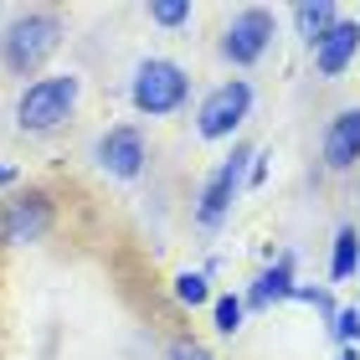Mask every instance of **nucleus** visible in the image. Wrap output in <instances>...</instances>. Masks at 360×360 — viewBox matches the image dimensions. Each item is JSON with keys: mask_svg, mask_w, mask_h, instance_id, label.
<instances>
[{"mask_svg": "<svg viewBox=\"0 0 360 360\" xmlns=\"http://www.w3.org/2000/svg\"><path fill=\"white\" fill-rule=\"evenodd\" d=\"M62 37H68V26H62L57 11L46 6H31V11H15L6 26H0V68L11 77H41V68L57 57Z\"/></svg>", "mask_w": 360, "mask_h": 360, "instance_id": "1", "label": "nucleus"}, {"mask_svg": "<svg viewBox=\"0 0 360 360\" xmlns=\"http://www.w3.org/2000/svg\"><path fill=\"white\" fill-rule=\"evenodd\" d=\"M77 98H83V77L77 72H41V77H31V83H21L15 108H11L15 134H31V139L57 134L77 113Z\"/></svg>", "mask_w": 360, "mask_h": 360, "instance_id": "2", "label": "nucleus"}, {"mask_svg": "<svg viewBox=\"0 0 360 360\" xmlns=\"http://www.w3.org/2000/svg\"><path fill=\"white\" fill-rule=\"evenodd\" d=\"M129 103L144 119H170L191 103V72L175 57H144L134 77H129Z\"/></svg>", "mask_w": 360, "mask_h": 360, "instance_id": "3", "label": "nucleus"}, {"mask_svg": "<svg viewBox=\"0 0 360 360\" xmlns=\"http://www.w3.org/2000/svg\"><path fill=\"white\" fill-rule=\"evenodd\" d=\"M248 165H252V144H232V155L206 175V186L195 191V226H201V232H217V226L232 217L237 195L248 186Z\"/></svg>", "mask_w": 360, "mask_h": 360, "instance_id": "4", "label": "nucleus"}, {"mask_svg": "<svg viewBox=\"0 0 360 360\" xmlns=\"http://www.w3.org/2000/svg\"><path fill=\"white\" fill-rule=\"evenodd\" d=\"M52 226H57V206H52V195L37 191V186L11 191L6 201H0V248H31V242H41Z\"/></svg>", "mask_w": 360, "mask_h": 360, "instance_id": "5", "label": "nucleus"}, {"mask_svg": "<svg viewBox=\"0 0 360 360\" xmlns=\"http://www.w3.org/2000/svg\"><path fill=\"white\" fill-rule=\"evenodd\" d=\"M252 113V83L248 77H226V83H217L201 103H195V134L201 139H232L242 124H248Z\"/></svg>", "mask_w": 360, "mask_h": 360, "instance_id": "6", "label": "nucleus"}, {"mask_svg": "<svg viewBox=\"0 0 360 360\" xmlns=\"http://www.w3.org/2000/svg\"><path fill=\"white\" fill-rule=\"evenodd\" d=\"M273 31H278L273 11H263V6H242L232 21L221 26L217 52H221L226 68H257V62L268 57V46H273Z\"/></svg>", "mask_w": 360, "mask_h": 360, "instance_id": "7", "label": "nucleus"}, {"mask_svg": "<svg viewBox=\"0 0 360 360\" xmlns=\"http://www.w3.org/2000/svg\"><path fill=\"white\" fill-rule=\"evenodd\" d=\"M93 160H98V170L113 175V180H139L144 165H150V144H144V134L134 124H113L93 139Z\"/></svg>", "mask_w": 360, "mask_h": 360, "instance_id": "8", "label": "nucleus"}, {"mask_svg": "<svg viewBox=\"0 0 360 360\" xmlns=\"http://www.w3.org/2000/svg\"><path fill=\"white\" fill-rule=\"evenodd\" d=\"M319 160L330 175H345L360 165V103L355 108H340L330 124H324V139H319Z\"/></svg>", "mask_w": 360, "mask_h": 360, "instance_id": "9", "label": "nucleus"}, {"mask_svg": "<svg viewBox=\"0 0 360 360\" xmlns=\"http://www.w3.org/2000/svg\"><path fill=\"white\" fill-rule=\"evenodd\" d=\"M309 52H314V72H319V77L350 72V62L360 57V21H345V15H340V21L324 31L314 46H309Z\"/></svg>", "mask_w": 360, "mask_h": 360, "instance_id": "10", "label": "nucleus"}, {"mask_svg": "<svg viewBox=\"0 0 360 360\" xmlns=\"http://www.w3.org/2000/svg\"><path fill=\"white\" fill-rule=\"evenodd\" d=\"M293 288H299V257H293V252H278L273 263L252 278V288H248V299H242V304L263 314V309H273V304H288Z\"/></svg>", "mask_w": 360, "mask_h": 360, "instance_id": "11", "label": "nucleus"}, {"mask_svg": "<svg viewBox=\"0 0 360 360\" xmlns=\"http://www.w3.org/2000/svg\"><path fill=\"white\" fill-rule=\"evenodd\" d=\"M355 273H360V226L345 221L330 242V283H345Z\"/></svg>", "mask_w": 360, "mask_h": 360, "instance_id": "12", "label": "nucleus"}, {"mask_svg": "<svg viewBox=\"0 0 360 360\" xmlns=\"http://www.w3.org/2000/svg\"><path fill=\"white\" fill-rule=\"evenodd\" d=\"M335 21H340V6H330V0H319V6H314V0L293 6V26H299V37H304L309 46H314V41H319Z\"/></svg>", "mask_w": 360, "mask_h": 360, "instance_id": "13", "label": "nucleus"}, {"mask_svg": "<svg viewBox=\"0 0 360 360\" xmlns=\"http://www.w3.org/2000/svg\"><path fill=\"white\" fill-rule=\"evenodd\" d=\"M170 293H175V304L201 309V304H211V278H206L201 268H180L175 283H170Z\"/></svg>", "mask_w": 360, "mask_h": 360, "instance_id": "14", "label": "nucleus"}, {"mask_svg": "<svg viewBox=\"0 0 360 360\" xmlns=\"http://www.w3.org/2000/svg\"><path fill=\"white\" fill-rule=\"evenodd\" d=\"M211 319H217L221 335H237L242 319H248V304H242V293H221V299H211Z\"/></svg>", "mask_w": 360, "mask_h": 360, "instance_id": "15", "label": "nucleus"}, {"mask_svg": "<svg viewBox=\"0 0 360 360\" xmlns=\"http://www.w3.org/2000/svg\"><path fill=\"white\" fill-rule=\"evenodd\" d=\"M191 0H155L150 6V21L155 26H165V31H175V26H191Z\"/></svg>", "mask_w": 360, "mask_h": 360, "instance_id": "16", "label": "nucleus"}, {"mask_svg": "<svg viewBox=\"0 0 360 360\" xmlns=\"http://www.w3.org/2000/svg\"><path fill=\"white\" fill-rule=\"evenodd\" d=\"M330 335L340 340V350L360 345V309H355V304H350V309H335V319H330Z\"/></svg>", "mask_w": 360, "mask_h": 360, "instance_id": "17", "label": "nucleus"}, {"mask_svg": "<svg viewBox=\"0 0 360 360\" xmlns=\"http://www.w3.org/2000/svg\"><path fill=\"white\" fill-rule=\"evenodd\" d=\"M165 360H217L201 340H191V335H175L170 345H165Z\"/></svg>", "mask_w": 360, "mask_h": 360, "instance_id": "18", "label": "nucleus"}, {"mask_svg": "<svg viewBox=\"0 0 360 360\" xmlns=\"http://www.w3.org/2000/svg\"><path fill=\"white\" fill-rule=\"evenodd\" d=\"M6 186H15V170L6 165V160H0V191H6Z\"/></svg>", "mask_w": 360, "mask_h": 360, "instance_id": "19", "label": "nucleus"}, {"mask_svg": "<svg viewBox=\"0 0 360 360\" xmlns=\"http://www.w3.org/2000/svg\"><path fill=\"white\" fill-rule=\"evenodd\" d=\"M335 360H360V345H350V350H340Z\"/></svg>", "mask_w": 360, "mask_h": 360, "instance_id": "20", "label": "nucleus"}]
</instances>
